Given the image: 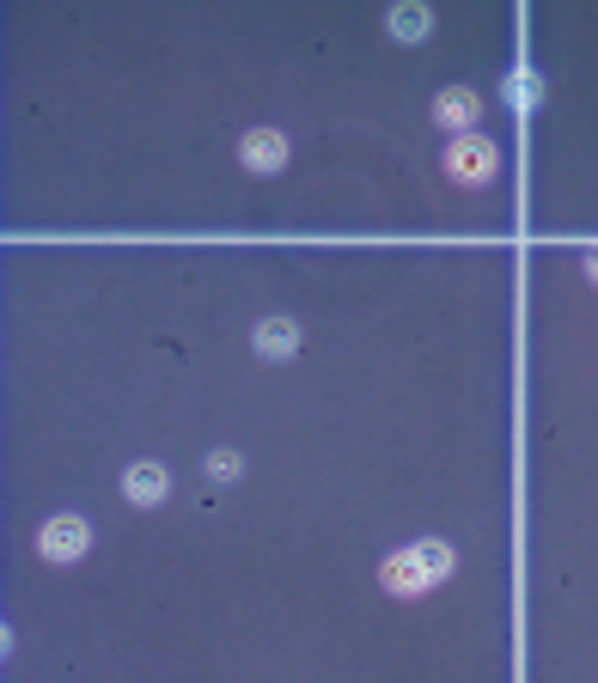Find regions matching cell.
Returning <instances> with one entry per match:
<instances>
[{
	"mask_svg": "<svg viewBox=\"0 0 598 683\" xmlns=\"http://www.w3.org/2000/svg\"><path fill=\"white\" fill-rule=\"evenodd\" d=\"M494 171H501V153H494V141H482V134H458V141L446 147V177H458V184H489Z\"/></svg>",
	"mask_w": 598,
	"mask_h": 683,
	"instance_id": "6da1fadb",
	"label": "cell"
},
{
	"mask_svg": "<svg viewBox=\"0 0 598 683\" xmlns=\"http://www.w3.org/2000/svg\"><path fill=\"white\" fill-rule=\"evenodd\" d=\"M86 543H93V531H86V519H74V512H62V519H50L37 538L43 562H80Z\"/></svg>",
	"mask_w": 598,
	"mask_h": 683,
	"instance_id": "7a4b0ae2",
	"label": "cell"
},
{
	"mask_svg": "<svg viewBox=\"0 0 598 683\" xmlns=\"http://www.w3.org/2000/svg\"><path fill=\"white\" fill-rule=\"evenodd\" d=\"M239 159H244L251 171H281V165H287V134H275V129H251V134L239 141Z\"/></svg>",
	"mask_w": 598,
	"mask_h": 683,
	"instance_id": "3957f363",
	"label": "cell"
},
{
	"mask_svg": "<svg viewBox=\"0 0 598 683\" xmlns=\"http://www.w3.org/2000/svg\"><path fill=\"white\" fill-rule=\"evenodd\" d=\"M379 579H385V592H391V598H422V592H427V574H422V562H415L410 550H403V555H391V562L379 567Z\"/></svg>",
	"mask_w": 598,
	"mask_h": 683,
	"instance_id": "277c9868",
	"label": "cell"
},
{
	"mask_svg": "<svg viewBox=\"0 0 598 683\" xmlns=\"http://www.w3.org/2000/svg\"><path fill=\"white\" fill-rule=\"evenodd\" d=\"M477 117H482V98L465 93V86H453V93L434 98V122H439V129H470Z\"/></svg>",
	"mask_w": 598,
	"mask_h": 683,
	"instance_id": "5b68a950",
	"label": "cell"
},
{
	"mask_svg": "<svg viewBox=\"0 0 598 683\" xmlns=\"http://www.w3.org/2000/svg\"><path fill=\"white\" fill-rule=\"evenodd\" d=\"M257 355H263V360L300 355V324H293V317H269V324L257 329Z\"/></svg>",
	"mask_w": 598,
	"mask_h": 683,
	"instance_id": "8992f818",
	"label": "cell"
},
{
	"mask_svg": "<svg viewBox=\"0 0 598 683\" xmlns=\"http://www.w3.org/2000/svg\"><path fill=\"white\" fill-rule=\"evenodd\" d=\"M122 488H129L134 507H160V500H165V470H160V464H134V470L122 476Z\"/></svg>",
	"mask_w": 598,
	"mask_h": 683,
	"instance_id": "52a82bcc",
	"label": "cell"
},
{
	"mask_svg": "<svg viewBox=\"0 0 598 683\" xmlns=\"http://www.w3.org/2000/svg\"><path fill=\"white\" fill-rule=\"evenodd\" d=\"M501 98L513 110H532L537 98H544V74H532V67H513V74H507V86H501Z\"/></svg>",
	"mask_w": 598,
	"mask_h": 683,
	"instance_id": "ba28073f",
	"label": "cell"
},
{
	"mask_svg": "<svg viewBox=\"0 0 598 683\" xmlns=\"http://www.w3.org/2000/svg\"><path fill=\"white\" fill-rule=\"evenodd\" d=\"M415 562H422V574H427V586H439V579H446V574H453V567H458V555L453 550H446V543H415Z\"/></svg>",
	"mask_w": 598,
	"mask_h": 683,
	"instance_id": "9c48e42d",
	"label": "cell"
},
{
	"mask_svg": "<svg viewBox=\"0 0 598 683\" xmlns=\"http://www.w3.org/2000/svg\"><path fill=\"white\" fill-rule=\"evenodd\" d=\"M427 7H403V13H391V37H403V43H415V37H427Z\"/></svg>",
	"mask_w": 598,
	"mask_h": 683,
	"instance_id": "30bf717a",
	"label": "cell"
},
{
	"mask_svg": "<svg viewBox=\"0 0 598 683\" xmlns=\"http://www.w3.org/2000/svg\"><path fill=\"white\" fill-rule=\"evenodd\" d=\"M239 470H244L239 452H214V458H208V476H214V483H232Z\"/></svg>",
	"mask_w": 598,
	"mask_h": 683,
	"instance_id": "8fae6325",
	"label": "cell"
},
{
	"mask_svg": "<svg viewBox=\"0 0 598 683\" xmlns=\"http://www.w3.org/2000/svg\"><path fill=\"white\" fill-rule=\"evenodd\" d=\"M586 275H592V281H598V250H592V257H586Z\"/></svg>",
	"mask_w": 598,
	"mask_h": 683,
	"instance_id": "7c38bea8",
	"label": "cell"
},
{
	"mask_svg": "<svg viewBox=\"0 0 598 683\" xmlns=\"http://www.w3.org/2000/svg\"><path fill=\"white\" fill-rule=\"evenodd\" d=\"M0 653H7V629H0Z\"/></svg>",
	"mask_w": 598,
	"mask_h": 683,
	"instance_id": "4fadbf2b",
	"label": "cell"
}]
</instances>
